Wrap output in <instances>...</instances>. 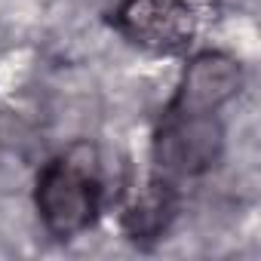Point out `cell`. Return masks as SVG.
<instances>
[{
	"mask_svg": "<svg viewBox=\"0 0 261 261\" xmlns=\"http://www.w3.org/2000/svg\"><path fill=\"white\" fill-rule=\"evenodd\" d=\"M240 86H243V71L230 56L203 53L188 65L172 111H178V114H215L221 105H227L240 92Z\"/></svg>",
	"mask_w": 261,
	"mask_h": 261,
	"instance_id": "cell-4",
	"label": "cell"
},
{
	"mask_svg": "<svg viewBox=\"0 0 261 261\" xmlns=\"http://www.w3.org/2000/svg\"><path fill=\"white\" fill-rule=\"evenodd\" d=\"M98 163L95 151L80 145L53 160L37 181V209L46 230L59 240H71L86 230L98 215Z\"/></svg>",
	"mask_w": 261,
	"mask_h": 261,
	"instance_id": "cell-1",
	"label": "cell"
},
{
	"mask_svg": "<svg viewBox=\"0 0 261 261\" xmlns=\"http://www.w3.org/2000/svg\"><path fill=\"white\" fill-rule=\"evenodd\" d=\"M117 28L151 53H181L194 40L197 19L185 0H123Z\"/></svg>",
	"mask_w": 261,
	"mask_h": 261,
	"instance_id": "cell-3",
	"label": "cell"
},
{
	"mask_svg": "<svg viewBox=\"0 0 261 261\" xmlns=\"http://www.w3.org/2000/svg\"><path fill=\"white\" fill-rule=\"evenodd\" d=\"M169 218H172L169 185L151 181L136 197V203L129 206V212H126V230L133 233V240H157L166 230Z\"/></svg>",
	"mask_w": 261,
	"mask_h": 261,
	"instance_id": "cell-5",
	"label": "cell"
},
{
	"mask_svg": "<svg viewBox=\"0 0 261 261\" xmlns=\"http://www.w3.org/2000/svg\"><path fill=\"white\" fill-rule=\"evenodd\" d=\"M221 126L212 114H178L169 111L154 154L163 172L169 175H200L215 166L221 157Z\"/></svg>",
	"mask_w": 261,
	"mask_h": 261,
	"instance_id": "cell-2",
	"label": "cell"
}]
</instances>
